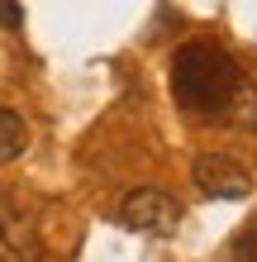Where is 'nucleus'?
Returning <instances> with one entry per match:
<instances>
[{
	"label": "nucleus",
	"instance_id": "423d86ee",
	"mask_svg": "<svg viewBox=\"0 0 257 262\" xmlns=\"http://www.w3.org/2000/svg\"><path fill=\"white\" fill-rule=\"evenodd\" d=\"M229 262H257V220L243 224L229 243Z\"/></svg>",
	"mask_w": 257,
	"mask_h": 262
},
{
	"label": "nucleus",
	"instance_id": "f03ea898",
	"mask_svg": "<svg viewBox=\"0 0 257 262\" xmlns=\"http://www.w3.org/2000/svg\"><path fill=\"white\" fill-rule=\"evenodd\" d=\"M114 220L124 229H133V234H176L181 200L167 195V191H157V186H138V191H129L124 200H119Z\"/></svg>",
	"mask_w": 257,
	"mask_h": 262
},
{
	"label": "nucleus",
	"instance_id": "0eeeda50",
	"mask_svg": "<svg viewBox=\"0 0 257 262\" xmlns=\"http://www.w3.org/2000/svg\"><path fill=\"white\" fill-rule=\"evenodd\" d=\"M19 24H24L19 0H0V29H19Z\"/></svg>",
	"mask_w": 257,
	"mask_h": 262
},
{
	"label": "nucleus",
	"instance_id": "7ed1b4c3",
	"mask_svg": "<svg viewBox=\"0 0 257 262\" xmlns=\"http://www.w3.org/2000/svg\"><path fill=\"white\" fill-rule=\"evenodd\" d=\"M191 181L200 186L209 200H243L252 195V172L229 152H200L191 162Z\"/></svg>",
	"mask_w": 257,
	"mask_h": 262
},
{
	"label": "nucleus",
	"instance_id": "20e7f679",
	"mask_svg": "<svg viewBox=\"0 0 257 262\" xmlns=\"http://www.w3.org/2000/svg\"><path fill=\"white\" fill-rule=\"evenodd\" d=\"M0 262H38V229L5 191H0Z\"/></svg>",
	"mask_w": 257,
	"mask_h": 262
},
{
	"label": "nucleus",
	"instance_id": "39448f33",
	"mask_svg": "<svg viewBox=\"0 0 257 262\" xmlns=\"http://www.w3.org/2000/svg\"><path fill=\"white\" fill-rule=\"evenodd\" d=\"M29 148V124L24 115H14L10 105H0V162H14Z\"/></svg>",
	"mask_w": 257,
	"mask_h": 262
},
{
	"label": "nucleus",
	"instance_id": "f257e3e1",
	"mask_svg": "<svg viewBox=\"0 0 257 262\" xmlns=\"http://www.w3.org/2000/svg\"><path fill=\"white\" fill-rule=\"evenodd\" d=\"M172 96L191 115L224 119L248 96V81H243V67H238V57L229 48H219L215 38H191L172 53Z\"/></svg>",
	"mask_w": 257,
	"mask_h": 262
}]
</instances>
